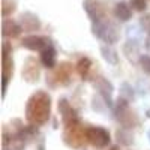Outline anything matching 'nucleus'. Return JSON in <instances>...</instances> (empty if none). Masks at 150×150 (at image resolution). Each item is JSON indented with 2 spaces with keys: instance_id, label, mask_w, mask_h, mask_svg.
Returning <instances> with one entry per match:
<instances>
[{
  "instance_id": "obj_6",
  "label": "nucleus",
  "mask_w": 150,
  "mask_h": 150,
  "mask_svg": "<svg viewBox=\"0 0 150 150\" xmlns=\"http://www.w3.org/2000/svg\"><path fill=\"white\" fill-rule=\"evenodd\" d=\"M23 45L29 48V50H33V51H44L50 47V41L45 39V38H39V36H29L23 41Z\"/></svg>"
},
{
  "instance_id": "obj_9",
  "label": "nucleus",
  "mask_w": 150,
  "mask_h": 150,
  "mask_svg": "<svg viewBox=\"0 0 150 150\" xmlns=\"http://www.w3.org/2000/svg\"><path fill=\"white\" fill-rule=\"evenodd\" d=\"M41 60H42L44 66L54 68L56 66V51H54V48L48 47L47 50H44L42 54H41Z\"/></svg>"
},
{
  "instance_id": "obj_15",
  "label": "nucleus",
  "mask_w": 150,
  "mask_h": 150,
  "mask_svg": "<svg viewBox=\"0 0 150 150\" xmlns=\"http://www.w3.org/2000/svg\"><path fill=\"white\" fill-rule=\"evenodd\" d=\"M141 24H143V26L150 32V15H149V17H144V18L141 20Z\"/></svg>"
},
{
  "instance_id": "obj_3",
  "label": "nucleus",
  "mask_w": 150,
  "mask_h": 150,
  "mask_svg": "<svg viewBox=\"0 0 150 150\" xmlns=\"http://www.w3.org/2000/svg\"><path fill=\"white\" fill-rule=\"evenodd\" d=\"M87 141L98 149L107 147L110 143V134L104 128H87Z\"/></svg>"
},
{
  "instance_id": "obj_13",
  "label": "nucleus",
  "mask_w": 150,
  "mask_h": 150,
  "mask_svg": "<svg viewBox=\"0 0 150 150\" xmlns=\"http://www.w3.org/2000/svg\"><path fill=\"white\" fill-rule=\"evenodd\" d=\"M131 5L137 9V11H143L146 8V2L144 0H131Z\"/></svg>"
},
{
  "instance_id": "obj_14",
  "label": "nucleus",
  "mask_w": 150,
  "mask_h": 150,
  "mask_svg": "<svg viewBox=\"0 0 150 150\" xmlns=\"http://www.w3.org/2000/svg\"><path fill=\"white\" fill-rule=\"evenodd\" d=\"M141 66H143V69H144L147 74H150V57H149V56L141 57Z\"/></svg>"
},
{
  "instance_id": "obj_4",
  "label": "nucleus",
  "mask_w": 150,
  "mask_h": 150,
  "mask_svg": "<svg viewBox=\"0 0 150 150\" xmlns=\"http://www.w3.org/2000/svg\"><path fill=\"white\" fill-rule=\"evenodd\" d=\"M23 77L29 83H35L39 80V63L35 59H27L26 65L23 68Z\"/></svg>"
},
{
  "instance_id": "obj_8",
  "label": "nucleus",
  "mask_w": 150,
  "mask_h": 150,
  "mask_svg": "<svg viewBox=\"0 0 150 150\" xmlns=\"http://www.w3.org/2000/svg\"><path fill=\"white\" fill-rule=\"evenodd\" d=\"M8 45H5V51H3V84H5V89L8 87V81L11 78L12 75V71H14V68H12V60L9 59L8 56Z\"/></svg>"
},
{
  "instance_id": "obj_7",
  "label": "nucleus",
  "mask_w": 150,
  "mask_h": 150,
  "mask_svg": "<svg viewBox=\"0 0 150 150\" xmlns=\"http://www.w3.org/2000/svg\"><path fill=\"white\" fill-rule=\"evenodd\" d=\"M59 110H60V114H62V119H63L65 125L78 120L77 119V114H75V111L72 110V107L68 104V101H65V99L59 102Z\"/></svg>"
},
{
  "instance_id": "obj_10",
  "label": "nucleus",
  "mask_w": 150,
  "mask_h": 150,
  "mask_svg": "<svg viewBox=\"0 0 150 150\" xmlns=\"http://www.w3.org/2000/svg\"><path fill=\"white\" fill-rule=\"evenodd\" d=\"M90 69H92V62L87 59V57H84V59H81V60L78 62L77 71H78V74L81 75L83 78H87V75H89Z\"/></svg>"
},
{
  "instance_id": "obj_12",
  "label": "nucleus",
  "mask_w": 150,
  "mask_h": 150,
  "mask_svg": "<svg viewBox=\"0 0 150 150\" xmlns=\"http://www.w3.org/2000/svg\"><path fill=\"white\" fill-rule=\"evenodd\" d=\"M3 33L6 36H17L20 33V27L17 26L15 23H11V21H5V26H3Z\"/></svg>"
},
{
  "instance_id": "obj_11",
  "label": "nucleus",
  "mask_w": 150,
  "mask_h": 150,
  "mask_svg": "<svg viewBox=\"0 0 150 150\" xmlns=\"http://www.w3.org/2000/svg\"><path fill=\"white\" fill-rule=\"evenodd\" d=\"M116 15L120 18V20H128L131 17V9L126 6V3H119L116 6Z\"/></svg>"
},
{
  "instance_id": "obj_1",
  "label": "nucleus",
  "mask_w": 150,
  "mask_h": 150,
  "mask_svg": "<svg viewBox=\"0 0 150 150\" xmlns=\"http://www.w3.org/2000/svg\"><path fill=\"white\" fill-rule=\"evenodd\" d=\"M50 112H51V101H50V96L44 92H36L27 102L26 107V117L27 120L35 125V126H39L44 125L48 117Z\"/></svg>"
},
{
  "instance_id": "obj_2",
  "label": "nucleus",
  "mask_w": 150,
  "mask_h": 150,
  "mask_svg": "<svg viewBox=\"0 0 150 150\" xmlns=\"http://www.w3.org/2000/svg\"><path fill=\"white\" fill-rule=\"evenodd\" d=\"M63 137H65V143L69 147L80 149L87 141V129L84 126H81L78 120H75V122H71L66 125Z\"/></svg>"
},
{
  "instance_id": "obj_5",
  "label": "nucleus",
  "mask_w": 150,
  "mask_h": 150,
  "mask_svg": "<svg viewBox=\"0 0 150 150\" xmlns=\"http://www.w3.org/2000/svg\"><path fill=\"white\" fill-rule=\"evenodd\" d=\"M71 77H72V66H71L69 63H62V65H59L57 71H56L54 75H53L56 84H60V86L69 84Z\"/></svg>"
}]
</instances>
